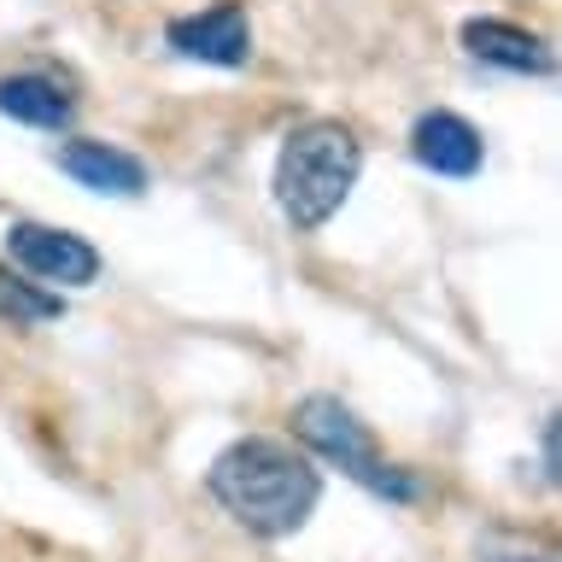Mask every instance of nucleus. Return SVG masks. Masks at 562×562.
Masks as SVG:
<instances>
[{"label":"nucleus","mask_w":562,"mask_h":562,"mask_svg":"<svg viewBox=\"0 0 562 562\" xmlns=\"http://www.w3.org/2000/svg\"><path fill=\"white\" fill-rule=\"evenodd\" d=\"M211 498L258 539H288L311 521L323 474L281 439H235L211 463Z\"/></svg>","instance_id":"obj_1"},{"label":"nucleus","mask_w":562,"mask_h":562,"mask_svg":"<svg viewBox=\"0 0 562 562\" xmlns=\"http://www.w3.org/2000/svg\"><path fill=\"white\" fill-rule=\"evenodd\" d=\"M358 170H363V147L346 123L334 117L299 123L276 158V205L288 211L293 228H323L351 200Z\"/></svg>","instance_id":"obj_2"},{"label":"nucleus","mask_w":562,"mask_h":562,"mask_svg":"<svg viewBox=\"0 0 562 562\" xmlns=\"http://www.w3.org/2000/svg\"><path fill=\"white\" fill-rule=\"evenodd\" d=\"M293 434L305 439V446H311L316 457L340 463L358 486L381 492V498H416V481H404L398 469H386V463H381V451H375V439H369V428L346 411L340 398H328V393L299 398V411H293Z\"/></svg>","instance_id":"obj_3"},{"label":"nucleus","mask_w":562,"mask_h":562,"mask_svg":"<svg viewBox=\"0 0 562 562\" xmlns=\"http://www.w3.org/2000/svg\"><path fill=\"white\" fill-rule=\"evenodd\" d=\"M7 252L30 281H59V288H88L100 276V252L70 228L47 223H12L7 228Z\"/></svg>","instance_id":"obj_4"},{"label":"nucleus","mask_w":562,"mask_h":562,"mask_svg":"<svg viewBox=\"0 0 562 562\" xmlns=\"http://www.w3.org/2000/svg\"><path fill=\"white\" fill-rule=\"evenodd\" d=\"M165 35H170V47L182 53V59H200V65L235 70V65L252 59V30H246V7H240V0H223V7H211V12L176 18Z\"/></svg>","instance_id":"obj_5"},{"label":"nucleus","mask_w":562,"mask_h":562,"mask_svg":"<svg viewBox=\"0 0 562 562\" xmlns=\"http://www.w3.org/2000/svg\"><path fill=\"white\" fill-rule=\"evenodd\" d=\"M411 153H416V165L422 170H434V176H451V182H463V176L481 170V130H474L469 117H457V112H428L411 130Z\"/></svg>","instance_id":"obj_6"},{"label":"nucleus","mask_w":562,"mask_h":562,"mask_svg":"<svg viewBox=\"0 0 562 562\" xmlns=\"http://www.w3.org/2000/svg\"><path fill=\"white\" fill-rule=\"evenodd\" d=\"M59 170L88 193H117V200L147 193V165H140L135 153H123V147H105V140H65Z\"/></svg>","instance_id":"obj_7"},{"label":"nucleus","mask_w":562,"mask_h":562,"mask_svg":"<svg viewBox=\"0 0 562 562\" xmlns=\"http://www.w3.org/2000/svg\"><path fill=\"white\" fill-rule=\"evenodd\" d=\"M463 47L481 65L516 70V77H544V70H551V47H544L533 30L504 24V18H469V24H463Z\"/></svg>","instance_id":"obj_8"},{"label":"nucleus","mask_w":562,"mask_h":562,"mask_svg":"<svg viewBox=\"0 0 562 562\" xmlns=\"http://www.w3.org/2000/svg\"><path fill=\"white\" fill-rule=\"evenodd\" d=\"M0 112L12 123H35V130H65L70 123V94L47 77H7L0 82Z\"/></svg>","instance_id":"obj_9"},{"label":"nucleus","mask_w":562,"mask_h":562,"mask_svg":"<svg viewBox=\"0 0 562 562\" xmlns=\"http://www.w3.org/2000/svg\"><path fill=\"white\" fill-rule=\"evenodd\" d=\"M65 316V299L47 293L42 281H24L18 270L0 263V323L12 328H35V323H59Z\"/></svg>","instance_id":"obj_10"},{"label":"nucleus","mask_w":562,"mask_h":562,"mask_svg":"<svg viewBox=\"0 0 562 562\" xmlns=\"http://www.w3.org/2000/svg\"><path fill=\"white\" fill-rule=\"evenodd\" d=\"M544 474H551V481H562V451H557V416L544 422Z\"/></svg>","instance_id":"obj_11"},{"label":"nucleus","mask_w":562,"mask_h":562,"mask_svg":"<svg viewBox=\"0 0 562 562\" xmlns=\"http://www.w3.org/2000/svg\"><path fill=\"white\" fill-rule=\"evenodd\" d=\"M504 562H544V557H504Z\"/></svg>","instance_id":"obj_12"}]
</instances>
